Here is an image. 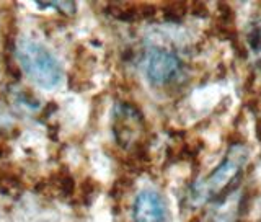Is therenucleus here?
<instances>
[{
    "label": "nucleus",
    "instance_id": "nucleus-1",
    "mask_svg": "<svg viewBox=\"0 0 261 222\" xmlns=\"http://www.w3.org/2000/svg\"><path fill=\"white\" fill-rule=\"evenodd\" d=\"M16 56L21 69L41 88L53 90L62 82L64 72L59 61L43 44L33 39H21L16 46Z\"/></svg>",
    "mask_w": 261,
    "mask_h": 222
},
{
    "label": "nucleus",
    "instance_id": "nucleus-2",
    "mask_svg": "<svg viewBox=\"0 0 261 222\" xmlns=\"http://www.w3.org/2000/svg\"><path fill=\"white\" fill-rule=\"evenodd\" d=\"M245 162H247V149L242 145L232 147L222 163L211 175L204 178L199 185H196L193 191L194 198L198 201H209L214 200L220 193H224L227 186L232 185L233 180L239 177Z\"/></svg>",
    "mask_w": 261,
    "mask_h": 222
},
{
    "label": "nucleus",
    "instance_id": "nucleus-3",
    "mask_svg": "<svg viewBox=\"0 0 261 222\" xmlns=\"http://www.w3.org/2000/svg\"><path fill=\"white\" fill-rule=\"evenodd\" d=\"M134 222H168V208L162 194L144 190L136 196L133 208Z\"/></svg>",
    "mask_w": 261,
    "mask_h": 222
},
{
    "label": "nucleus",
    "instance_id": "nucleus-4",
    "mask_svg": "<svg viewBox=\"0 0 261 222\" xmlns=\"http://www.w3.org/2000/svg\"><path fill=\"white\" fill-rule=\"evenodd\" d=\"M179 59L167 51H155L147 61V77L155 85H165L179 72Z\"/></svg>",
    "mask_w": 261,
    "mask_h": 222
},
{
    "label": "nucleus",
    "instance_id": "nucleus-5",
    "mask_svg": "<svg viewBox=\"0 0 261 222\" xmlns=\"http://www.w3.org/2000/svg\"><path fill=\"white\" fill-rule=\"evenodd\" d=\"M248 43L253 51H255V54L261 56V20L255 21V24L250 28Z\"/></svg>",
    "mask_w": 261,
    "mask_h": 222
},
{
    "label": "nucleus",
    "instance_id": "nucleus-6",
    "mask_svg": "<svg viewBox=\"0 0 261 222\" xmlns=\"http://www.w3.org/2000/svg\"><path fill=\"white\" fill-rule=\"evenodd\" d=\"M44 7H54L57 10H61L62 13L65 15H70L75 12V4L72 2H59V4H49V5H44Z\"/></svg>",
    "mask_w": 261,
    "mask_h": 222
}]
</instances>
